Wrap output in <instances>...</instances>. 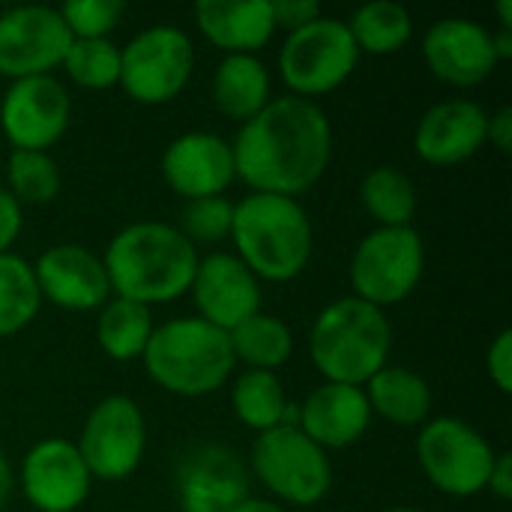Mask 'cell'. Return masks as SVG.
<instances>
[{
	"label": "cell",
	"instance_id": "cell-1",
	"mask_svg": "<svg viewBox=\"0 0 512 512\" xmlns=\"http://www.w3.org/2000/svg\"><path fill=\"white\" fill-rule=\"evenodd\" d=\"M234 171L249 192L303 198L333 159V126L321 102L273 96L252 120L240 123L234 141Z\"/></svg>",
	"mask_w": 512,
	"mask_h": 512
},
{
	"label": "cell",
	"instance_id": "cell-2",
	"mask_svg": "<svg viewBox=\"0 0 512 512\" xmlns=\"http://www.w3.org/2000/svg\"><path fill=\"white\" fill-rule=\"evenodd\" d=\"M198 261L201 252L183 237V231L156 219L123 225L102 255L111 297H123L147 309L186 297Z\"/></svg>",
	"mask_w": 512,
	"mask_h": 512
},
{
	"label": "cell",
	"instance_id": "cell-3",
	"mask_svg": "<svg viewBox=\"0 0 512 512\" xmlns=\"http://www.w3.org/2000/svg\"><path fill=\"white\" fill-rule=\"evenodd\" d=\"M234 255L261 282H294L315 255V228L297 198L249 192L234 201Z\"/></svg>",
	"mask_w": 512,
	"mask_h": 512
},
{
	"label": "cell",
	"instance_id": "cell-4",
	"mask_svg": "<svg viewBox=\"0 0 512 512\" xmlns=\"http://www.w3.org/2000/svg\"><path fill=\"white\" fill-rule=\"evenodd\" d=\"M390 354V315L351 294L327 303L309 327V360L327 384L366 387L390 363Z\"/></svg>",
	"mask_w": 512,
	"mask_h": 512
},
{
	"label": "cell",
	"instance_id": "cell-5",
	"mask_svg": "<svg viewBox=\"0 0 512 512\" xmlns=\"http://www.w3.org/2000/svg\"><path fill=\"white\" fill-rule=\"evenodd\" d=\"M141 363L159 390L180 399H204L219 393L237 369L228 333L198 315L156 324Z\"/></svg>",
	"mask_w": 512,
	"mask_h": 512
},
{
	"label": "cell",
	"instance_id": "cell-6",
	"mask_svg": "<svg viewBox=\"0 0 512 512\" xmlns=\"http://www.w3.org/2000/svg\"><path fill=\"white\" fill-rule=\"evenodd\" d=\"M246 465L249 477L282 507H318L333 489L330 453L309 441L294 423L255 435Z\"/></svg>",
	"mask_w": 512,
	"mask_h": 512
},
{
	"label": "cell",
	"instance_id": "cell-7",
	"mask_svg": "<svg viewBox=\"0 0 512 512\" xmlns=\"http://www.w3.org/2000/svg\"><path fill=\"white\" fill-rule=\"evenodd\" d=\"M426 243L411 228H372L354 249L348 264L351 297L390 309L405 303L423 282Z\"/></svg>",
	"mask_w": 512,
	"mask_h": 512
},
{
	"label": "cell",
	"instance_id": "cell-8",
	"mask_svg": "<svg viewBox=\"0 0 512 512\" xmlns=\"http://www.w3.org/2000/svg\"><path fill=\"white\" fill-rule=\"evenodd\" d=\"M414 453L429 486L447 498H474L486 492L498 456L492 441L459 417H429L417 429Z\"/></svg>",
	"mask_w": 512,
	"mask_h": 512
},
{
	"label": "cell",
	"instance_id": "cell-9",
	"mask_svg": "<svg viewBox=\"0 0 512 512\" xmlns=\"http://www.w3.org/2000/svg\"><path fill=\"white\" fill-rule=\"evenodd\" d=\"M360 51L345 18L321 15L312 24L285 33L279 48V75L288 96L312 99L339 90L357 69Z\"/></svg>",
	"mask_w": 512,
	"mask_h": 512
},
{
	"label": "cell",
	"instance_id": "cell-10",
	"mask_svg": "<svg viewBox=\"0 0 512 512\" xmlns=\"http://www.w3.org/2000/svg\"><path fill=\"white\" fill-rule=\"evenodd\" d=\"M195 72V42L177 24H153L120 45V90L138 105L174 102Z\"/></svg>",
	"mask_w": 512,
	"mask_h": 512
},
{
	"label": "cell",
	"instance_id": "cell-11",
	"mask_svg": "<svg viewBox=\"0 0 512 512\" xmlns=\"http://www.w3.org/2000/svg\"><path fill=\"white\" fill-rule=\"evenodd\" d=\"M93 483L129 480L147 453V417L132 396L111 393L99 399L81 426L75 441Z\"/></svg>",
	"mask_w": 512,
	"mask_h": 512
},
{
	"label": "cell",
	"instance_id": "cell-12",
	"mask_svg": "<svg viewBox=\"0 0 512 512\" xmlns=\"http://www.w3.org/2000/svg\"><path fill=\"white\" fill-rule=\"evenodd\" d=\"M72 123V96L57 75L9 81L0 99V132L12 150H45L66 135Z\"/></svg>",
	"mask_w": 512,
	"mask_h": 512
},
{
	"label": "cell",
	"instance_id": "cell-13",
	"mask_svg": "<svg viewBox=\"0 0 512 512\" xmlns=\"http://www.w3.org/2000/svg\"><path fill=\"white\" fill-rule=\"evenodd\" d=\"M72 33L57 6H12L0 12V75L9 81L54 75L60 69Z\"/></svg>",
	"mask_w": 512,
	"mask_h": 512
},
{
	"label": "cell",
	"instance_id": "cell-14",
	"mask_svg": "<svg viewBox=\"0 0 512 512\" xmlns=\"http://www.w3.org/2000/svg\"><path fill=\"white\" fill-rule=\"evenodd\" d=\"M15 486L36 512H75L87 504L93 477L75 441L42 438L21 456Z\"/></svg>",
	"mask_w": 512,
	"mask_h": 512
},
{
	"label": "cell",
	"instance_id": "cell-15",
	"mask_svg": "<svg viewBox=\"0 0 512 512\" xmlns=\"http://www.w3.org/2000/svg\"><path fill=\"white\" fill-rule=\"evenodd\" d=\"M249 465L228 444H195L174 471V495L183 512H228L249 498Z\"/></svg>",
	"mask_w": 512,
	"mask_h": 512
},
{
	"label": "cell",
	"instance_id": "cell-16",
	"mask_svg": "<svg viewBox=\"0 0 512 512\" xmlns=\"http://www.w3.org/2000/svg\"><path fill=\"white\" fill-rule=\"evenodd\" d=\"M420 48H423L426 69L438 81L459 90L489 81L492 72L501 66L495 57L492 30L465 15H447L429 24Z\"/></svg>",
	"mask_w": 512,
	"mask_h": 512
},
{
	"label": "cell",
	"instance_id": "cell-17",
	"mask_svg": "<svg viewBox=\"0 0 512 512\" xmlns=\"http://www.w3.org/2000/svg\"><path fill=\"white\" fill-rule=\"evenodd\" d=\"M189 297L195 303V315L225 333L264 306L261 279L234 252L204 255L195 267Z\"/></svg>",
	"mask_w": 512,
	"mask_h": 512
},
{
	"label": "cell",
	"instance_id": "cell-18",
	"mask_svg": "<svg viewBox=\"0 0 512 512\" xmlns=\"http://www.w3.org/2000/svg\"><path fill=\"white\" fill-rule=\"evenodd\" d=\"M159 171L165 186L183 201L225 195V189L237 180L231 141L207 129H192L171 138L162 150Z\"/></svg>",
	"mask_w": 512,
	"mask_h": 512
},
{
	"label": "cell",
	"instance_id": "cell-19",
	"mask_svg": "<svg viewBox=\"0 0 512 512\" xmlns=\"http://www.w3.org/2000/svg\"><path fill=\"white\" fill-rule=\"evenodd\" d=\"M42 300L66 312H99L111 300L102 255L78 243H54L33 264Z\"/></svg>",
	"mask_w": 512,
	"mask_h": 512
},
{
	"label": "cell",
	"instance_id": "cell-20",
	"mask_svg": "<svg viewBox=\"0 0 512 512\" xmlns=\"http://www.w3.org/2000/svg\"><path fill=\"white\" fill-rule=\"evenodd\" d=\"M489 111L465 96L441 99L423 111L414 129V153L435 168H453L486 147Z\"/></svg>",
	"mask_w": 512,
	"mask_h": 512
},
{
	"label": "cell",
	"instance_id": "cell-21",
	"mask_svg": "<svg viewBox=\"0 0 512 512\" xmlns=\"http://www.w3.org/2000/svg\"><path fill=\"white\" fill-rule=\"evenodd\" d=\"M294 426L330 453L363 441L372 426V411L363 387L324 381L297 405Z\"/></svg>",
	"mask_w": 512,
	"mask_h": 512
},
{
	"label": "cell",
	"instance_id": "cell-22",
	"mask_svg": "<svg viewBox=\"0 0 512 512\" xmlns=\"http://www.w3.org/2000/svg\"><path fill=\"white\" fill-rule=\"evenodd\" d=\"M192 18L201 36L225 54H258L276 33L270 0H198Z\"/></svg>",
	"mask_w": 512,
	"mask_h": 512
},
{
	"label": "cell",
	"instance_id": "cell-23",
	"mask_svg": "<svg viewBox=\"0 0 512 512\" xmlns=\"http://www.w3.org/2000/svg\"><path fill=\"white\" fill-rule=\"evenodd\" d=\"M210 99L219 114L246 123L273 99V78L258 54H222L210 78Z\"/></svg>",
	"mask_w": 512,
	"mask_h": 512
},
{
	"label": "cell",
	"instance_id": "cell-24",
	"mask_svg": "<svg viewBox=\"0 0 512 512\" xmlns=\"http://www.w3.org/2000/svg\"><path fill=\"white\" fill-rule=\"evenodd\" d=\"M363 393L372 417H381L393 426L420 429L432 417V387L420 372L408 366L387 363L366 381Z\"/></svg>",
	"mask_w": 512,
	"mask_h": 512
},
{
	"label": "cell",
	"instance_id": "cell-25",
	"mask_svg": "<svg viewBox=\"0 0 512 512\" xmlns=\"http://www.w3.org/2000/svg\"><path fill=\"white\" fill-rule=\"evenodd\" d=\"M231 411L237 423L255 435L297 420V405L288 399L279 372L243 369L231 384Z\"/></svg>",
	"mask_w": 512,
	"mask_h": 512
},
{
	"label": "cell",
	"instance_id": "cell-26",
	"mask_svg": "<svg viewBox=\"0 0 512 512\" xmlns=\"http://www.w3.org/2000/svg\"><path fill=\"white\" fill-rule=\"evenodd\" d=\"M228 342L237 366L243 363L255 372H279L294 357V330L264 309L237 324L228 333Z\"/></svg>",
	"mask_w": 512,
	"mask_h": 512
},
{
	"label": "cell",
	"instance_id": "cell-27",
	"mask_svg": "<svg viewBox=\"0 0 512 512\" xmlns=\"http://www.w3.org/2000/svg\"><path fill=\"white\" fill-rule=\"evenodd\" d=\"M153 327V309L123 297H111L96 312V345L105 357L117 363L141 360L153 336Z\"/></svg>",
	"mask_w": 512,
	"mask_h": 512
},
{
	"label": "cell",
	"instance_id": "cell-28",
	"mask_svg": "<svg viewBox=\"0 0 512 512\" xmlns=\"http://www.w3.org/2000/svg\"><path fill=\"white\" fill-rule=\"evenodd\" d=\"M351 30V39L363 54L369 57H390L399 54L414 39V18L402 3L393 0H372L351 12L345 21Z\"/></svg>",
	"mask_w": 512,
	"mask_h": 512
},
{
	"label": "cell",
	"instance_id": "cell-29",
	"mask_svg": "<svg viewBox=\"0 0 512 512\" xmlns=\"http://www.w3.org/2000/svg\"><path fill=\"white\" fill-rule=\"evenodd\" d=\"M360 204L378 228H411L417 216V183L393 165H378L360 180Z\"/></svg>",
	"mask_w": 512,
	"mask_h": 512
},
{
	"label": "cell",
	"instance_id": "cell-30",
	"mask_svg": "<svg viewBox=\"0 0 512 512\" xmlns=\"http://www.w3.org/2000/svg\"><path fill=\"white\" fill-rule=\"evenodd\" d=\"M42 309V294L27 258L0 255V339L24 333Z\"/></svg>",
	"mask_w": 512,
	"mask_h": 512
},
{
	"label": "cell",
	"instance_id": "cell-31",
	"mask_svg": "<svg viewBox=\"0 0 512 512\" xmlns=\"http://www.w3.org/2000/svg\"><path fill=\"white\" fill-rule=\"evenodd\" d=\"M63 177L60 165L45 150H9L6 159V189L9 195L24 207H42L51 204L60 195Z\"/></svg>",
	"mask_w": 512,
	"mask_h": 512
},
{
	"label": "cell",
	"instance_id": "cell-32",
	"mask_svg": "<svg viewBox=\"0 0 512 512\" xmlns=\"http://www.w3.org/2000/svg\"><path fill=\"white\" fill-rule=\"evenodd\" d=\"M60 69L81 90H111L120 84V45L111 39H72Z\"/></svg>",
	"mask_w": 512,
	"mask_h": 512
},
{
	"label": "cell",
	"instance_id": "cell-33",
	"mask_svg": "<svg viewBox=\"0 0 512 512\" xmlns=\"http://www.w3.org/2000/svg\"><path fill=\"white\" fill-rule=\"evenodd\" d=\"M231 222H234V201H228L225 195H216V198L186 201L177 228L198 249V246H213V243L228 240Z\"/></svg>",
	"mask_w": 512,
	"mask_h": 512
},
{
	"label": "cell",
	"instance_id": "cell-34",
	"mask_svg": "<svg viewBox=\"0 0 512 512\" xmlns=\"http://www.w3.org/2000/svg\"><path fill=\"white\" fill-rule=\"evenodd\" d=\"M72 39H111L120 27L126 6L120 0H69L57 6Z\"/></svg>",
	"mask_w": 512,
	"mask_h": 512
},
{
	"label": "cell",
	"instance_id": "cell-35",
	"mask_svg": "<svg viewBox=\"0 0 512 512\" xmlns=\"http://www.w3.org/2000/svg\"><path fill=\"white\" fill-rule=\"evenodd\" d=\"M486 372L489 381L498 387V393H512V330L504 327L486 348Z\"/></svg>",
	"mask_w": 512,
	"mask_h": 512
},
{
	"label": "cell",
	"instance_id": "cell-36",
	"mask_svg": "<svg viewBox=\"0 0 512 512\" xmlns=\"http://www.w3.org/2000/svg\"><path fill=\"white\" fill-rule=\"evenodd\" d=\"M270 9H273L276 30H285V33L300 30L324 15L315 0H270Z\"/></svg>",
	"mask_w": 512,
	"mask_h": 512
},
{
	"label": "cell",
	"instance_id": "cell-37",
	"mask_svg": "<svg viewBox=\"0 0 512 512\" xmlns=\"http://www.w3.org/2000/svg\"><path fill=\"white\" fill-rule=\"evenodd\" d=\"M24 228V207L9 195L6 186H0V255L12 252Z\"/></svg>",
	"mask_w": 512,
	"mask_h": 512
},
{
	"label": "cell",
	"instance_id": "cell-38",
	"mask_svg": "<svg viewBox=\"0 0 512 512\" xmlns=\"http://www.w3.org/2000/svg\"><path fill=\"white\" fill-rule=\"evenodd\" d=\"M486 144H492L498 153H510L512 150V108L501 105L498 111H489V123H486Z\"/></svg>",
	"mask_w": 512,
	"mask_h": 512
},
{
	"label": "cell",
	"instance_id": "cell-39",
	"mask_svg": "<svg viewBox=\"0 0 512 512\" xmlns=\"http://www.w3.org/2000/svg\"><path fill=\"white\" fill-rule=\"evenodd\" d=\"M486 492L498 501H510L512 498V453H498L495 465L489 471L486 480Z\"/></svg>",
	"mask_w": 512,
	"mask_h": 512
},
{
	"label": "cell",
	"instance_id": "cell-40",
	"mask_svg": "<svg viewBox=\"0 0 512 512\" xmlns=\"http://www.w3.org/2000/svg\"><path fill=\"white\" fill-rule=\"evenodd\" d=\"M12 492H15V471H12V465H9L6 453L0 450V512H3V507L9 504Z\"/></svg>",
	"mask_w": 512,
	"mask_h": 512
},
{
	"label": "cell",
	"instance_id": "cell-41",
	"mask_svg": "<svg viewBox=\"0 0 512 512\" xmlns=\"http://www.w3.org/2000/svg\"><path fill=\"white\" fill-rule=\"evenodd\" d=\"M228 512H291L288 507H282V504H276V501H270V498H246V501H240L234 510Z\"/></svg>",
	"mask_w": 512,
	"mask_h": 512
},
{
	"label": "cell",
	"instance_id": "cell-42",
	"mask_svg": "<svg viewBox=\"0 0 512 512\" xmlns=\"http://www.w3.org/2000/svg\"><path fill=\"white\" fill-rule=\"evenodd\" d=\"M492 45H495L498 63L512 60V30H492Z\"/></svg>",
	"mask_w": 512,
	"mask_h": 512
},
{
	"label": "cell",
	"instance_id": "cell-43",
	"mask_svg": "<svg viewBox=\"0 0 512 512\" xmlns=\"http://www.w3.org/2000/svg\"><path fill=\"white\" fill-rule=\"evenodd\" d=\"M495 15H498V30H512V0H498Z\"/></svg>",
	"mask_w": 512,
	"mask_h": 512
},
{
	"label": "cell",
	"instance_id": "cell-44",
	"mask_svg": "<svg viewBox=\"0 0 512 512\" xmlns=\"http://www.w3.org/2000/svg\"><path fill=\"white\" fill-rule=\"evenodd\" d=\"M387 512H426V510H417V507H393V510Z\"/></svg>",
	"mask_w": 512,
	"mask_h": 512
},
{
	"label": "cell",
	"instance_id": "cell-45",
	"mask_svg": "<svg viewBox=\"0 0 512 512\" xmlns=\"http://www.w3.org/2000/svg\"><path fill=\"white\" fill-rule=\"evenodd\" d=\"M0 381H3V372H0Z\"/></svg>",
	"mask_w": 512,
	"mask_h": 512
}]
</instances>
